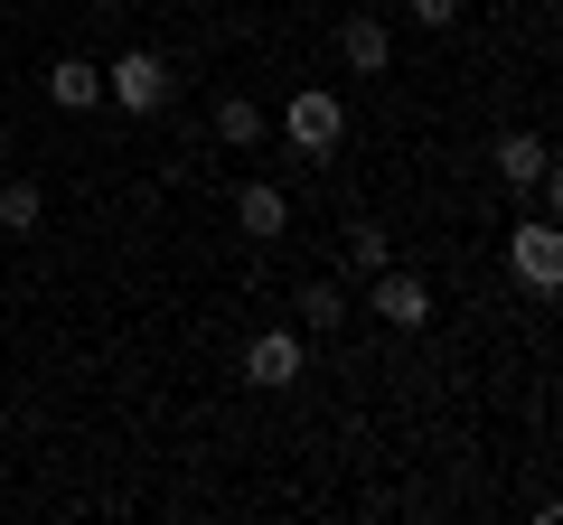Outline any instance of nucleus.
<instances>
[{"instance_id":"nucleus-14","label":"nucleus","mask_w":563,"mask_h":525,"mask_svg":"<svg viewBox=\"0 0 563 525\" xmlns=\"http://www.w3.org/2000/svg\"><path fill=\"white\" fill-rule=\"evenodd\" d=\"M404 10H413L422 29H451V20H461V0H404Z\"/></svg>"},{"instance_id":"nucleus-4","label":"nucleus","mask_w":563,"mask_h":525,"mask_svg":"<svg viewBox=\"0 0 563 525\" xmlns=\"http://www.w3.org/2000/svg\"><path fill=\"white\" fill-rule=\"evenodd\" d=\"M507 262H517L526 291H554V282H563V235H554V216H526L517 235H507Z\"/></svg>"},{"instance_id":"nucleus-15","label":"nucleus","mask_w":563,"mask_h":525,"mask_svg":"<svg viewBox=\"0 0 563 525\" xmlns=\"http://www.w3.org/2000/svg\"><path fill=\"white\" fill-rule=\"evenodd\" d=\"M0 179H10V142H0Z\"/></svg>"},{"instance_id":"nucleus-16","label":"nucleus","mask_w":563,"mask_h":525,"mask_svg":"<svg viewBox=\"0 0 563 525\" xmlns=\"http://www.w3.org/2000/svg\"><path fill=\"white\" fill-rule=\"evenodd\" d=\"M366 10H395V0H366Z\"/></svg>"},{"instance_id":"nucleus-6","label":"nucleus","mask_w":563,"mask_h":525,"mask_svg":"<svg viewBox=\"0 0 563 525\" xmlns=\"http://www.w3.org/2000/svg\"><path fill=\"white\" fill-rule=\"evenodd\" d=\"M235 225H244L254 244H282V235H291V198H282V179H244V188H235Z\"/></svg>"},{"instance_id":"nucleus-7","label":"nucleus","mask_w":563,"mask_h":525,"mask_svg":"<svg viewBox=\"0 0 563 525\" xmlns=\"http://www.w3.org/2000/svg\"><path fill=\"white\" fill-rule=\"evenodd\" d=\"M339 57L357 66V76H385V66H395V38H385L376 10H347V20H339Z\"/></svg>"},{"instance_id":"nucleus-3","label":"nucleus","mask_w":563,"mask_h":525,"mask_svg":"<svg viewBox=\"0 0 563 525\" xmlns=\"http://www.w3.org/2000/svg\"><path fill=\"white\" fill-rule=\"evenodd\" d=\"M366 310H376L385 328H404V338H413V328H432V282L385 262V272H366Z\"/></svg>"},{"instance_id":"nucleus-5","label":"nucleus","mask_w":563,"mask_h":525,"mask_svg":"<svg viewBox=\"0 0 563 525\" xmlns=\"http://www.w3.org/2000/svg\"><path fill=\"white\" fill-rule=\"evenodd\" d=\"M301 366H310V347H301V328H263L254 347H244V384H301Z\"/></svg>"},{"instance_id":"nucleus-12","label":"nucleus","mask_w":563,"mask_h":525,"mask_svg":"<svg viewBox=\"0 0 563 525\" xmlns=\"http://www.w3.org/2000/svg\"><path fill=\"white\" fill-rule=\"evenodd\" d=\"M385 262H395V235H385V225H366V216H347V272H385Z\"/></svg>"},{"instance_id":"nucleus-10","label":"nucleus","mask_w":563,"mask_h":525,"mask_svg":"<svg viewBox=\"0 0 563 525\" xmlns=\"http://www.w3.org/2000/svg\"><path fill=\"white\" fill-rule=\"evenodd\" d=\"M38 216H47L38 179H0V235H38Z\"/></svg>"},{"instance_id":"nucleus-13","label":"nucleus","mask_w":563,"mask_h":525,"mask_svg":"<svg viewBox=\"0 0 563 525\" xmlns=\"http://www.w3.org/2000/svg\"><path fill=\"white\" fill-rule=\"evenodd\" d=\"M339 320H347V291H339V282H310V291H301V328H310V338H329Z\"/></svg>"},{"instance_id":"nucleus-1","label":"nucleus","mask_w":563,"mask_h":525,"mask_svg":"<svg viewBox=\"0 0 563 525\" xmlns=\"http://www.w3.org/2000/svg\"><path fill=\"white\" fill-rule=\"evenodd\" d=\"M169 94H179V85H169V57H161V47H122V57L103 66V103L132 113V122L169 113Z\"/></svg>"},{"instance_id":"nucleus-2","label":"nucleus","mask_w":563,"mask_h":525,"mask_svg":"<svg viewBox=\"0 0 563 525\" xmlns=\"http://www.w3.org/2000/svg\"><path fill=\"white\" fill-rule=\"evenodd\" d=\"M282 142L291 150H339L347 142V103L329 94V85H301V94L282 103Z\"/></svg>"},{"instance_id":"nucleus-11","label":"nucleus","mask_w":563,"mask_h":525,"mask_svg":"<svg viewBox=\"0 0 563 525\" xmlns=\"http://www.w3.org/2000/svg\"><path fill=\"white\" fill-rule=\"evenodd\" d=\"M263 132H273V122H263L254 94H225V103H217V142H225V150H254Z\"/></svg>"},{"instance_id":"nucleus-9","label":"nucleus","mask_w":563,"mask_h":525,"mask_svg":"<svg viewBox=\"0 0 563 525\" xmlns=\"http://www.w3.org/2000/svg\"><path fill=\"white\" fill-rule=\"evenodd\" d=\"M544 169H554V150H544V132H498V179L536 188Z\"/></svg>"},{"instance_id":"nucleus-8","label":"nucleus","mask_w":563,"mask_h":525,"mask_svg":"<svg viewBox=\"0 0 563 525\" xmlns=\"http://www.w3.org/2000/svg\"><path fill=\"white\" fill-rule=\"evenodd\" d=\"M47 103H57V113H95V103H103V66L57 57V66H47Z\"/></svg>"}]
</instances>
